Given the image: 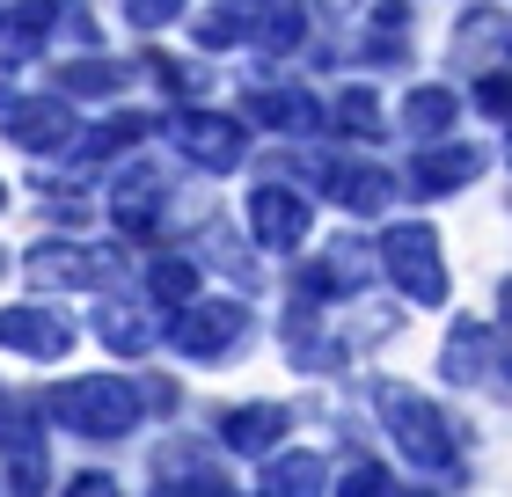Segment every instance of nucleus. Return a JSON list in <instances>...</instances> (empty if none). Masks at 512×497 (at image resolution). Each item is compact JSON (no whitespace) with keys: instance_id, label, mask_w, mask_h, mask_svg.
Instances as JSON below:
<instances>
[{"instance_id":"1","label":"nucleus","mask_w":512,"mask_h":497,"mask_svg":"<svg viewBox=\"0 0 512 497\" xmlns=\"http://www.w3.org/2000/svg\"><path fill=\"white\" fill-rule=\"evenodd\" d=\"M74 439H125L139 424V388L118 381V373H96V381H66L52 388V402H44Z\"/></svg>"},{"instance_id":"2","label":"nucleus","mask_w":512,"mask_h":497,"mask_svg":"<svg viewBox=\"0 0 512 497\" xmlns=\"http://www.w3.org/2000/svg\"><path fill=\"white\" fill-rule=\"evenodd\" d=\"M381 417H388L395 446L410 454V468H454L461 439H454V424L439 417L425 395H410V388H381Z\"/></svg>"},{"instance_id":"3","label":"nucleus","mask_w":512,"mask_h":497,"mask_svg":"<svg viewBox=\"0 0 512 497\" xmlns=\"http://www.w3.org/2000/svg\"><path fill=\"white\" fill-rule=\"evenodd\" d=\"M381 264H388V278H395L417 307H439V300H447V271H439V234H432V227H388Z\"/></svg>"},{"instance_id":"4","label":"nucleus","mask_w":512,"mask_h":497,"mask_svg":"<svg viewBox=\"0 0 512 497\" xmlns=\"http://www.w3.org/2000/svg\"><path fill=\"white\" fill-rule=\"evenodd\" d=\"M242 329H249V315L235 300H198V307H183V315H176L169 344L183 351V359H220V351L242 344Z\"/></svg>"},{"instance_id":"5","label":"nucleus","mask_w":512,"mask_h":497,"mask_svg":"<svg viewBox=\"0 0 512 497\" xmlns=\"http://www.w3.org/2000/svg\"><path fill=\"white\" fill-rule=\"evenodd\" d=\"M176 147L198 161V169H235V161L249 154V132L235 125V117H213V110H183L176 117Z\"/></svg>"},{"instance_id":"6","label":"nucleus","mask_w":512,"mask_h":497,"mask_svg":"<svg viewBox=\"0 0 512 497\" xmlns=\"http://www.w3.org/2000/svg\"><path fill=\"white\" fill-rule=\"evenodd\" d=\"M0 446H8V490L37 497L44 490V432L30 424V402H0Z\"/></svg>"},{"instance_id":"7","label":"nucleus","mask_w":512,"mask_h":497,"mask_svg":"<svg viewBox=\"0 0 512 497\" xmlns=\"http://www.w3.org/2000/svg\"><path fill=\"white\" fill-rule=\"evenodd\" d=\"M0 344H8V351H30V359H66L74 329H66L59 307H0Z\"/></svg>"},{"instance_id":"8","label":"nucleus","mask_w":512,"mask_h":497,"mask_svg":"<svg viewBox=\"0 0 512 497\" xmlns=\"http://www.w3.org/2000/svg\"><path fill=\"white\" fill-rule=\"evenodd\" d=\"M315 176L330 183V198H337L344 212H381V205L395 198V176L366 169V161H315Z\"/></svg>"},{"instance_id":"9","label":"nucleus","mask_w":512,"mask_h":497,"mask_svg":"<svg viewBox=\"0 0 512 497\" xmlns=\"http://www.w3.org/2000/svg\"><path fill=\"white\" fill-rule=\"evenodd\" d=\"M30 278H37V286H103L110 256L74 249V242H44V249H30Z\"/></svg>"},{"instance_id":"10","label":"nucleus","mask_w":512,"mask_h":497,"mask_svg":"<svg viewBox=\"0 0 512 497\" xmlns=\"http://www.w3.org/2000/svg\"><path fill=\"white\" fill-rule=\"evenodd\" d=\"M0 132H8L15 147H30V154H52V147H66L74 117H66V103H59V96H44V103H15L8 117H0Z\"/></svg>"},{"instance_id":"11","label":"nucleus","mask_w":512,"mask_h":497,"mask_svg":"<svg viewBox=\"0 0 512 497\" xmlns=\"http://www.w3.org/2000/svg\"><path fill=\"white\" fill-rule=\"evenodd\" d=\"M476 176H483L476 147H432V154L410 161V191L417 198H447V191H461V183H476Z\"/></svg>"},{"instance_id":"12","label":"nucleus","mask_w":512,"mask_h":497,"mask_svg":"<svg viewBox=\"0 0 512 497\" xmlns=\"http://www.w3.org/2000/svg\"><path fill=\"white\" fill-rule=\"evenodd\" d=\"M249 227H256V242L264 249H293L300 234H308V198H293V191H256L249 198Z\"/></svg>"},{"instance_id":"13","label":"nucleus","mask_w":512,"mask_h":497,"mask_svg":"<svg viewBox=\"0 0 512 497\" xmlns=\"http://www.w3.org/2000/svg\"><path fill=\"white\" fill-rule=\"evenodd\" d=\"M154 476H161L154 497H235V483L198 461V446H169V454L154 461Z\"/></svg>"},{"instance_id":"14","label":"nucleus","mask_w":512,"mask_h":497,"mask_svg":"<svg viewBox=\"0 0 512 497\" xmlns=\"http://www.w3.org/2000/svg\"><path fill=\"white\" fill-rule=\"evenodd\" d=\"M491 351H498V337L483 322H461L454 337H447V351H439V373H447V381H491Z\"/></svg>"},{"instance_id":"15","label":"nucleus","mask_w":512,"mask_h":497,"mask_svg":"<svg viewBox=\"0 0 512 497\" xmlns=\"http://www.w3.org/2000/svg\"><path fill=\"white\" fill-rule=\"evenodd\" d=\"M278 432H286V410H278V402H242V410L220 417V439L235 446V454H264V446H278Z\"/></svg>"},{"instance_id":"16","label":"nucleus","mask_w":512,"mask_h":497,"mask_svg":"<svg viewBox=\"0 0 512 497\" xmlns=\"http://www.w3.org/2000/svg\"><path fill=\"white\" fill-rule=\"evenodd\" d=\"M264 497H330V468H322V454H278L264 468Z\"/></svg>"},{"instance_id":"17","label":"nucleus","mask_w":512,"mask_h":497,"mask_svg":"<svg viewBox=\"0 0 512 497\" xmlns=\"http://www.w3.org/2000/svg\"><path fill=\"white\" fill-rule=\"evenodd\" d=\"M66 8H52V0H22V8H0V44L8 52H37L44 37H52V22Z\"/></svg>"},{"instance_id":"18","label":"nucleus","mask_w":512,"mask_h":497,"mask_svg":"<svg viewBox=\"0 0 512 497\" xmlns=\"http://www.w3.org/2000/svg\"><path fill=\"white\" fill-rule=\"evenodd\" d=\"M308 37V8L300 0H256V44L264 52H293Z\"/></svg>"},{"instance_id":"19","label":"nucleus","mask_w":512,"mask_h":497,"mask_svg":"<svg viewBox=\"0 0 512 497\" xmlns=\"http://www.w3.org/2000/svg\"><path fill=\"white\" fill-rule=\"evenodd\" d=\"M249 117H264V125H278V132H315V103L300 96V88H256Z\"/></svg>"},{"instance_id":"20","label":"nucleus","mask_w":512,"mask_h":497,"mask_svg":"<svg viewBox=\"0 0 512 497\" xmlns=\"http://www.w3.org/2000/svg\"><path fill=\"white\" fill-rule=\"evenodd\" d=\"M96 329H103V344H110V351H125V359H132V351H147V344H154V329L139 322L132 307H103V315H96Z\"/></svg>"},{"instance_id":"21","label":"nucleus","mask_w":512,"mask_h":497,"mask_svg":"<svg viewBox=\"0 0 512 497\" xmlns=\"http://www.w3.org/2000/svg\"><path fill=\"white\" fill-rule=\"evenodd\" d=\"M403 125L410 132H447L454 125V96H447V88H417V96L403 103Z\"/></svg>"},{"instance_id":"22","label":"nucleus","mask_w":512,"mask_h":497,"mask_svg":"<svg viewBox=\"0 0 512 497\" xmlns=\"http://www.w3.org/2000/svg\"><path fill=\"white\" fill-rule=\"evenodd\" d=\"M118 81H125V66H110V59H81V66H59V88H74V96H110Z\"/></svg>"},{"instance_id":"23","label":"nucleus","mask_w":512,"mask_h":497,"mask_svg":"<svg viewBox=\"0 0 512 497\" xmlns=\"http://www.w3.org/2000/svg\"><path fill=\"white\" fill-rule=\"evenodd\" d=\"M147 286H154V300H161V307H183V300H191V286H198V271L183 264V256H161Z\"/></svg>"},{"instance_id":"24","label":"nucleus","mask_w":512,"mask_h":497,"mask_svg":"<svg viewBox=\"0 0 512 497\" xmlns=\"http://www.w3.org/2000/svg\"><path fill=\"white\" fill-rule=\"evenodd\" d=\"M337 125L352 132V139H374V132H381V110H374V96H366V88H352V96L337 103Z\"/></svg>"},{"instance_id":"25","label":"nucleus","mask_w":512,"mask_h":497,"mask_svg":"<svg viewBox=\"0 0 512 497\" xmlns=\"http://www.w3.org/2000/svg\"><path fill=\"white\" fill-rule=\"evenodd\" d=\"M337 497H388V476L374 461H352V468H344V483H337Z\"/></svg>"},{"instance_id":"26","label":"nucleus","mask_w":512,"mask_h":497,"mask_svg":"<svg viewBox=\"0 0 512 497\" xmlns=\"http://www.w3.org/2000/svg\"><path fill=\"white\" fill-rule=\"evenodd\" d=\"M125 15L139 22V30H161V22L183 15V0H125Z\"/></svg>"},{"instance_id":"27","label":"nucleus","mask_w":512,"mask_h":497,"mask_svg":"<svg viewBox=\"0 0 512 497\" xmlns=\"http://www.w3.org/2000/svg\"><path fill=\"white\" fill-rule=\"evenodd\" d=\"M476 103L491 110V117H498V110H512V74H491V81L476 88Z\"/></svg>"},{"instance_id":"28","label":"nucleus","mask_w":512,"mask_h":497,"mask_svg":"<svg viewBox=\"0 0 512 497\" xmlns=\"http://www.w3.org/2000/svg\"><path fill=\"white\" fill-rule=\"evenodd\" d=\"M66 497H118V483H103V476H81V483L66 490Z\"/></svg>"},{"instance_id":"29","label":"nucleus","mask_w":512,"mask_h":497,"mask_svg":"<svg viewBox=\"0 0 512 497\" xmlns=\"http://www.w3.org/2000/svg\"><path fill=\"white\" fill-rule=\"evenodd\" d=\"M505 322H512V286H505Z\"/></svg>"},{"instance_id":"30","label":"nucleus","mask_w":512,"mask_h":497,"mask_svg":"<svg viewBox=\"0 0 512 497\" xmlns=\"http://www.w3.org/2000/svg\"><path fill=\"white\" fill-rule=\"evenodd\" d=\"M330 8H352V0H330Z\"/></svg>"},{"instance_id":"31","label":"nucleus","mask_w":512,"mask_h":497,"mask_svg":"<svg viewBox=\"0 0 512 497\" xmlns=\"http://www.w3.org/2000/svg\"><path fill=\"white\" fill-rule=\"evenodd\" d=\"M0 205H8V191H0Z\"/></svg>"},{"instance_id":"32","label":"nucleus","mask_w":512,"mask_h":497,"mask_svg":"<svg viewBox=\"0 0 512 497\" xmlns=\"http://www.w3.org/2000/svg\"><path fill=\"white\" fill-rule=\"evenodd\" d=\"M410 497H425V490H410Z\"/></svg>"}]
</instances>
